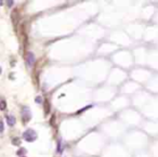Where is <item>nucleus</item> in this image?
I'll use <instances>...</instances> for the list:
<instances>
[{"mask_svg":"<svg viewBox=\"0 0 158 157\" xmlns=\"http://www.w3.org/2000/svg\"><path fill=\"white\" fill-rule=\"evenodd\" d=\"M23 137H24V139L27 142H33V141H35L37 139V133H36L35 130L28 129V130H26V131L23 133Z\"/></svg>","mask_w":158,"mask_h":157,"instance_id":"1","label":"nucleus"},{"mask_svg":"<svg viewBox=\"0 0 158 157\" xmlns=\"http://www.w3.org/2000/svg\"><path fill=\"white\" fill-rule=\"evenodd\" d=\"M25 60H26V63H27L28 67H31L35 64V61H36V57H35V54L33 52H27L25 55Z\"/></svg>","mask_w":158,"mask_h":157,"instance_id":"2","label":"nucleus"},{"mask_svg":"<svg viewBox=\"0 0 158 157\" xmlns=\"http://www.w3.org/2000/svg\"><path fill=\"white\" fill-rule=\"evenodd\" d=\"M22 116H23V121L24 123H27L30 120V112L28 109V107H23V112H22Z\"/></svg>","mask_w":158,"mask_h":157,"instance_id":"3","label":"nucleus"},{"mask_svg":"<svg viewBox=\"0 0 158 157\" xmlns=\"http://www.w3.org/2000/svg\"><path fill=\"white\" fill-rule=\"evenodd\" d=\"M11 17H12V21H13L14 24L17 23V21H19V19H20V16H19V11H17V10H14V11L12 12Z\"/></svg>","mask_w":158,"mask_h":157,"instance_id":"4","label":"nucleus"},{"mask_svg":"<svg viewBox=\"0 0 158 157\" xmlns=\"http://www.w3.org/2000/svg\"><path fill=\"white\" fill-rule=\"evenodd\" d=\"M7 123L9 126H14L15 125V118L13 116H7Z\"/></svg>","mask_w":158,"mask_h":157,"instance_id":"5","label":"nucleus"},{"mask_svg":"<svg viewBox=\"0 0 158 157\" xmlns=\"http://www.w3.org/2000/svg\"><path fill=\"white\" fill-rule=\"evenodd\" d=\"M50 113V102L48 100L45 101V114L48 115Z\"/></svg>","mask_w":158,"mask_h":157,"instance_id":"6","label":"nucleus"},{"mask_svg":"<svg viewBox=\"0 0 158 157\" xmlns=\"http://www.w3.org/2000/svg\"><path fill=\"white\" fill-rule=\"evenodd\" d=\"M6 108H7V102L4 100H1V101H0V109L4 111Z\"/></svg>","mask_w":158,"mask_h":157,"instance_id":"7","label":"nucleus"},{"mask_svg":"<svg viewBox=\"0 0 158 157\" xmlns=\"http://www.w3.org/2000/svg\"><path fill=\"white\" fill-rule=\"evenodd\" d=\"M12 143L14 144V145H20L21 144V140L19 138H14L13 140H12Z\"/></svg>","mask_w":158,"mask_h":157,"instance_id":"8","label":"nucleus"},{"mask_svg":"<svg viewBox=\"0 0 158 157\" xmlns=\"http://www.w3.org/2000/svg\"><path fill=\"white\" fill-rule=\"evenodd\" d=\"M55 119H56V116H55V115H52V117H51V119H50V125H51V126H54Z\"/></svg>","mask_w":158,"mask_h":157,"instance_id":"9","label":"nucleus"},{"mask_svg":"<svg viewBox=\"0 0 158 157\" xmlns=\"http://www.w3.org/2000/svg\"><path fill=\"white\" fill-rule=\"evenodd\" d=\"M25 153H26V150H25V149H21V150L17 151V155H23V154H25Z\"/></svg>","mask_w":158,"mask_h":157,"instance_id":"10","label":"nucleus"},{"mask_svg":"<svg viewBox=\"0 0 158 157\" xmlns=\"http://www.w3.org/2000/svg\"><path fill=\"white\" fill-rule=\"evenodd\" d=\"M3 130H4L3 123H2V121H0V133H1V132H3Z\"/></svg>","mask_w":158,"mask_h":157,"instance_id":"11","label":"nucleus"},{"mask_svg":"<svg viewBox=\"0 0 158 157\" xmlns=\"http://www.w3.org/2000/svg\"><path fill=\"white\" fill-rule=\"evenodd\" d=\"M7 3H8L9 7H11V6L13 4V1H12V0H9V1H7Z\"/></svg>","mask_w":158,"mask_h":157,"instance_id":"12","label":"nucleus"},{"mask_svg":"<svg viewBox=\"0 0 158 157\" xmlns=\"http://www.w3.org/2000/svg\"><path fill=\"white\" fill-rule=\"evenodd\" d=\"M36 102H37V103H40V102H41V98H40V97H37V98H36Z\"/></svg>","mask_w":158,"mask_h":157,"instance_id":"13","label":"nucleus"},{"mask_svg":"<svg viewBox=\"0 0 158 157\" xmlns=\"http://www.w3.org/2000/svg\"><path fill=\"white\" fill-rule=\"evenodd\" d=\"M1 72H2V69H1V67H0V74H1Z\"/></svg>","mask_w":158,"mask_h":157,"instance_id":"14","label":"nucleus"}]
</instances>
